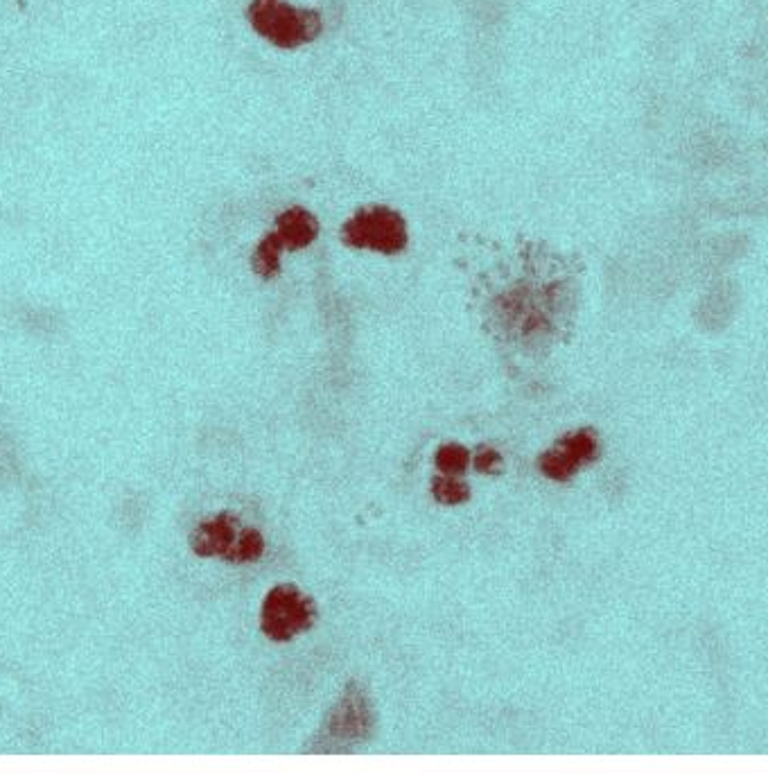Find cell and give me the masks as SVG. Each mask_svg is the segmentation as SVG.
Masks as SVG:
<instances>
[{"label":"cell","instance_id":"5","mask_svg":"<svg viewBox=\"0 0 768 773\" xmlns=\"http://www.w3.org/2000/svg\"><path fill=\"white\" fill-rule=\"evenodd\" d=\"M599 455V441L592 430H579L558 441V444L547 450L538 459L540 471L556 482H565L579 471L581 464L592 462Z\"/></svg>","mask_w":768,"mask_h":773},{"label":"cell","instance_id":"6","mask_svg":"<svg viewBox=\"0 0 768 773\" xmlns=\"http://www.w3.org/2000/svg\"><path fill=\"white\" fill-rule=\"evenodd\" d=\"M242 523L233 514H220L213 520H206V523L199 525L195 532L190 536V545L195 554L199 557H226L233 543L238 541V536L242 532Z\"/></svg>","mask_w":768,"mask_h":773},{"label":"cell","instance_id":"1","mask_svg":"<svg viewBox=\"0 0 768 773\" xmlns=\"http://www.w3.org/2000/svg\"><path fill=\"white\" fill-rule=\"evenodd\" d=\"M247 19L258 37L283 50L317 41L324 30V21L317 10L294 7L287 0H251Z\"/></svg>","mask_w":768,"mask_h":773},{"label":"cell","instance_id":"4","mask_svg":"<svg viewBox=\"0 0 768 773\" xmlns=\"http://www.w3.org/2000/svg\"><path fill=\"white\" fill-rule=\"evenodd\" d=\"M373 728L375 712L369 694L357 683H351L346 685L342 699L330 708L324 728H321V735H324L328 742L351 744L369 740Z\"/></svg>","mask_w":768,"mask_h":773},{"label":"cell","instance_id":"9","mask_svg":"<svg viewBox=\"0 0 768 773\" xmlns=\"http://www.w3.org/2000/svg\"><path fill=\"white\" fill-rule=\"evenodd\" d=\"M263 550H265V543H263V536H260L258 529L253 527H244L238 541L233 543V547L229 550V554H226L224 561L229 563H251L263 557Z\"/></svg>","mask_w":768,"mask_h":773},{"label":"cell","instance_id":"7","mask_svg":"<svg viewBox=\"0 0 768 773\" xmlns=\"http://www.w3.org/2000/svg\"><path fill=\"white\" fill-rule=\"evenodd\" d=\"M276 233L281 236L285 249H303L317 238L319 233L317 217L299 206L287 208V211L278 217Z\"/></svg>","mask_w":768,"mask_h":773},{"label":"cell","instance_id":"10","mask_svg":"<svg viewBox=\"0 0 768 773\" xmlns=\"http://www.w3.org/2000/svg\"><path fill=\"white\" fill-rule=\"evenodd\" d=\"M432 493L434 498L443 502V505H464L470 500V489L457 477H434L432 480Z\"/></svg>","mask_w":768,"mask_h":773},{"label":"cell","instance_id":"12","mask_svg":"<svg viewBox=\"0 0 768 773\" xmlns=\"http://www.w3.org/2000/svg\"><path fill=\"white\" fill-rule=\"evenodd\" d=\"M475 468L479 473H500L502 471V457L497 450L482 446L475 455Z\"/></svg>","mask_w":768,"mask_h":773},{"label":"cell","instance_id":"11","mask_svg":"<svg viewBox=\"0 0 768 773\" xmlns=\"http://www.w3.org/2000/svg\"><path fill=\"white\" fill-rule=\"evenodd\" d=\"M470 464V453L459 444H445L436 450V466L448 475H461L466 473Z\"/></svg>","mask_w":768,"mask_h":773},{"label":"cell","instance_id":"8","mask_svg":"<svg viewBox=\"0 0 768 773\" xmlns=\"http://www.w3.org/2000/svg\"><path fill=\"white\" fill-rule=\"evenodd\" d=\"M283 249H285V245L276 231L265 236V240L260 242L256 251H253V260H251L253 272L263 276V279H274V276L278 274V269H281V251Z\"/></svg>","mask_w":768,"mask_h":773},{"label":"cell","instance_id":"2","mask_svg":"<svg viewBox=\"0 0 768 773\" xmlns=\"http://www.w3.org/2000/svg\"><path fill=\"white\" fill-rule=\"evenodd\" d=\"M344 245L394 256L407 247L405 220L387 206L357 211L342 229Z\"/></svg>","mask_w":768,"mask_h":773},{"label":"cell","instance_id":"3","mask_svg":"<svg viewBox=\"0 0 768 773\" xmlns=\"http://www.w3.org/2000/svg\"><path fill=\"white\" fill-rule=\"evenodd\" d=\"M314 620H317V606L292 584L269 590L260 611V629L269 640L276 642H287L310 631Z\"/></svg>","mask_w":768,"mask_h":773}]
</instances>
